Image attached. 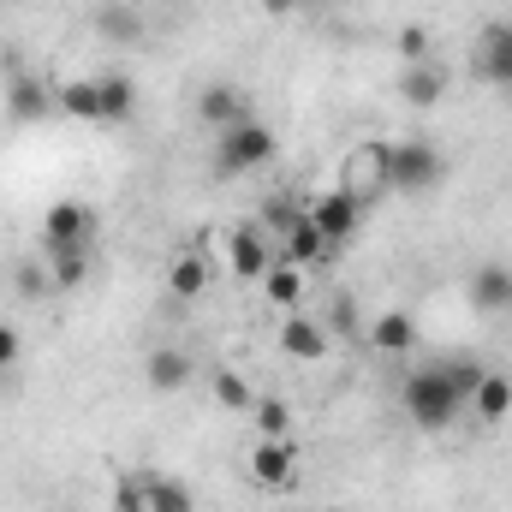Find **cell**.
I'll list each match as a JSON object with an SVG mask.
<instances>
[{"mask_svg": "<svg viewBox=\"0 0 512 512\" xmlns=\"http://www.w3.org/2000/svg\"><path fill=\"white\" fill-rule=\"evenodd\" d=\"M209 393H215V405H221V411H251V405H256L251 382H245L239 370H215V376H209Z\"/></svg>", "mask_w": 512, "mask_h": 512, "instance_id": "obj_24", "label": "cell"}, {"mask_svg": "<svg viewBox=\"0 0 512 512\" xmlns=\"http://www.w3.org/2000/svg\"><path fill=\"white\" fill-rule=\"evenodd\" d=\"M423 48H429V36H423V30L411 24V30L399 36V66H411V60H423Z\"/></svg>", "mask_w": 512, "mask_h": 512, "instance_id": "obj_31", "label": "cell"}, {"mask_svg": "<svg viewBox=\"0 0 512 512\" xmlns=\"http://www.w3.org/2000/svg\"><path fill=\"white\" fill-rule=\"evenodd\" d=\"M292 471H298V447L280 435V441H256L251 453V483L262 489H280V483H292Z\"/></svg>", "mask_w": 512, "mask_h": 512, "instance_id": "obj_11", "label": "cell"}, {"mask_svg": "<svg viewBox=\"0 0 512 512\" xmlns=\"http://www.w3.org/2000/svg\"><path fill=\"white\" fill-rule=\"evenodd\" d=\"M441 96H447V66H429V60L399 66V102L405 108H435Z\"/></svg>", "mask_w": 512, "mask_h": 512, "instance_id": "obj_9", "label": "cell"}, {"mask_svg": "<svg viewBox=\"0 0 512 512\" xmlns=\"http://www.w3.org/2000/svg\"><path fill=\"white\" fill-rule=\"evenodd\" d=\"M417 346V322L405 316V310H387L370 322V352H382V358H399V352H411Z\"/></svg>", "mask_w": 512, "mask_h": 512, "instance_id": "obj_17", "label": "cell"}, {"mask_svg": "<svg viewBox=\"0 0 512 512\" xmlns=\"http://www.w3.org/2000/svg\"><path fill=\"white\" fill-rule=\"evenodd\" d=\"M328 6H334V0H328Z\"/></svg>", "mask_w": 512, "mask_h": 512, "instance_id": "obj_34", "label": "cell"}, {"mask_svg": "<svg viewBox=\"0 0 512 512\" xmlns=\"http://www.w3.org/2000/svg\"><path fill=\"white\" fill-rule=\"evenodd\" d=\"M48 274L54 292H78L90 280V245H48Z\"/></svg>", "mask_w": 512, "mask_h": 512, "instance_id": "obj_18", "label": "cell"}, {"mask_svg": "<svg viewBox=\"0 0 512 512\" xmlns=\"http://www.w3.org/2000/svg\"><path fill=\"white\" fill-rule=\"evenodd\" d=\"M262 292H268V304H286V310H298V304H304V268H292V262H274V268L262 274Z\"/></svg>", "mask_w": 512, "mask_h": 512, "instance_id": "obj_23", "label": "cell"}, {"mask_svg": "<svg viewBox=\"0 0 512 512\" xmlns=\"http://www.w3.org/2000/svg\"><path fill=\"white\" fill-rule=\"evenodd\" d=\"M143 495H149V512H197L185 477H143Z\"/></svg>", "mask_w": 512, "mask_h": 512, "instance_id": "obj_22", "label": "cell"}, {"mask_svg": "<svg viewBox=\"0 0 512 512\" xmlns=\"http://www.w3.org/2000/svg\"><path fill=\"white\" fill-rule=\"evenodd\" d=\"M280 262H292V268H310V262H334V245L322 239V227H316L310 215H298V221L286 227V245H280Z\"/></svg>", "mask_w": 512, "mask_h": 512, "instance_id": "obj_12", "label": "cell"}, {"mask_svg": "<svg viewBox=\"0 0 512 512\" xmlns=\"http://www.w3.org/2000/svg\"><path fill=\"white\" fill-rule=\"evenodd\" d=\"M114 512H149L143 477H120V483H114Z\"/></svg>", "mask_w": 512, "mask_h": 512, "instance_id": "obj_28", "label": "cell"}, {"mask_svg": "<svg viewBox=\"0 0 512 512\" xmlns=\"http://www.w3.org/2000/svg\"><path fill=\"white\" fill-rule=\"evenodd\" d=\"M382 161V185L387 191H399V197H417V191H435L441 179H447V155L435 149V143H423V137H405V143H387L376 149Z\"/></svg>", "mask_w": 512, "mask_h": 512, "instance_id": "obj_2", "label": "cell"}, {"mask_svg": "<svg viewBox=\"0 0 512 512\" xmlns=\"http://www.w3.org/2000/svg\"><path fill=\"white\" fill-rule=\"evenodd\" d=\"M197 120L209 131H233V126H245V120H256V108L239 84H209V90L197 96Z\"/></svg>", "mask_w": 512, "mask_h": 512, "instance_id": "obj_6", "label": "cell"}, {"mask_svg": "<svg viewBox=\"0 0 512 512\" xmlns=\"http://www.w3.org/2000/svg\"><path fill=\"white\" fill-rule=\"evenodd\" d=\"M471 411H477L483 423L512 417V382L507 376H495V370H483V382H477V393H471Z\"/></svg>", "mask_w": 512, "mask_h": 512, "instance_id": "obj_20", "label": "cell"}, {"mask_svg": "<svg viewBox=\"0 0 512 512\" xmlns=\"http://www.w3.org/2000/svg\"><path fill=\"white\" fill-rule=\"evenodd\" d=\"M12 280H18V292H24V298H48V292H54V274H48L42 262H18V274H12Z\"/></svg>", "mask_w": 512, "mask_h": 512, "instance_id": "obj_27", "label": "cell"}, {"mask_svg": "<svg viewBox=\"0 0 512 512\" xmlns=\"http://www.w3.org/2000/svg\"><path fill=\"white\" fill-rule=\"evenodd\" d=\"M42 239L48 245H90L96 239V215H90V203H54L48 215H42Z\"/></svg>", "mask_w": 512, "mask_h": 512, "instance_id": "obj_7", "label": "cell"}, {"mask_svg": "<svg viewBox=\"0 0 512 512\" xmlns=\"http://www.w3.org/2000/svg\"><path fill=\"white\" fill-rule=\"evenodd\" d=\"M96 90H102V126H120V120L137 114V84H131L126 72H102Z\"/></svg>", "mask_w": 512, "mask_h": 512, "instance_id": "obj_19", "label": "cell"}, {"mask_svg": "<svg viewBox=\"0 0 512 512\" xmlns=\"http://www.w3.org/2000/svg\"><path fill=\"white\" fill-rule=\"evenodd\" d=\"M304 215H310V221L322 227V239L340 251V245L358 233V221H364V197H358V191H322V197L304 203Z\"/></svg>", "mask_w": 512, "mask_h": 512, "instance_id": "obj_4", "label": "cell"}, {"mask_svg": "<svg viewBox=\"0 0 512 512\" xmlns=\"http://www.w3.org/2000/svg\"><path fill=\"white\" fill-rule=\"evenodd\" d=\"M6 108H12V120H48L54 96H48L30 72H18V78H12V90H6Z\"/></svg>", "mask_w": 512, "mask_h": 512, "instance_id": "obj_21", "label": "cell"}, {"mask_svg": "<svg viewBox=\"0 0 512 512\" xmlns=\"http://www.w3.org/2000/svg\"><path fill=\"white\" fill-rule=\"evenodd\" d=\"M143 382L155 387V393H179V387H191V358L179 346H155L143 358Z\"/></svg>", "mask_w": 512, "mask_h": 512, "instance_id": "obj_15", "label": "cell"}, {"mask_svg": "<svg viewBox=\"0 0 512 512\" xmlns=\"http://www.w3.org/2000/svg\"><path fill=\"white\" fill-rule=\"evenodd\" d=\"M274 161V131L262 120H245L233 131H215V179H245Z\"/></svg>", "mask_w": 512, "mask_h": 512, "instance_id": "obj_3", "label": "cell"}, {"mask_svg": "<svg viewBox=\"0 0 512 512\" xmlns=\"http://www.w3.org/2000/svg\"><path fill=\"white\" fill-rule=\"evenodd\" d=\"M334 328L340 334H358V304L352 298H334Z\"/></svg>", "mask_w": 512, "mask_h": 512, "instance_id": "obj_32", "label": "cell"}, {"mask_svg": "<svg viewBox=\"0 0 512 512\" xmlns=\"http://www.w3.org/2000/svg\"><path fill=\"white\" fill-rule=\"evenodd\" d=\"M274 262H280V256L268 251V239H262L256 227H239V233H233V245H227V268H233L239 280H262Z\"/></svg>", "mask_w": 512, "mask_h": 512, "instance_id": "obj_13", "label": "cell"}, {"mask_svg": "<svg viewBox=\"0 0 512 512\" xmlns=\"http://www.w3.org/2000/svg\"><path fill=\"white\" fill-rule=\"evenodd\" d=\"M298 215H304V203H292V197H268V203H262V221H268V227H280V233H286Z\"/></svg>", "mask_w": 512, "mask_h": 512, "instance_id": "obj_29", "label": "cell"}, {"mask_svg": "<svg viewBox=\"0 0 512 512\" xmlns=\"http://www.w3.org/2000/svg\"><path fill=\"white\" fill-rule=\"evenodd\" d=\"M399 411L423 429V435H441L465 417V393L453 382V364H417L405 382H399Z\"/></svg>", "mask_w": 512, "mask_h": 512, "instance_id": "obj_1", "label": "cell"}, {"mask_svg": "<svg viewBox=\"0 0 512 512\" xmlns=\"http://www.w3.org/2000/svg\"><path fill=\"white\" fill-rule=\"evenodd\" d=\"M465 292H471V310H483V316H507L512 310V262H501V256L477 262Z\"/></svg>", "mask_w": 512, "mask_h": 512, "instance_id": "obj_5", "label": "cell"}, {"mask_svg": "<svg viewBox=\"0 0 512 512\" xmlns=\"http://www.w3.org/2000/svg\"><path fill=\"white\" fill-rule=\"evenodd\" d=\"M251 417H256V435H262V441H280V435L292 429V411H286V399H274V393H256Z\"/></svg>", "mask_w": 512, "mask_h": 512, "instance_id": "obj_25", "label": "cell"}, {"mask_svg": "<svg viewBox=\"0 0 512 512\" xmlns=\"http://www.w3.org/2000/svg\"><path fill=\"white\" fill-rule=\"evenodd\" d=\"M96 30H102V42H120V48L143 36V24H137L131 6H102V12H96Z\"/></svg>", "mask_w": 512, "mask_h": 512, "instance_id": "obj_26", "label": "cell"}, {"mask_svg": "<svg viewBox=\"0 0 512 512\" xmlns=\"http://www.w3.org/2000/svg\"><path fill=\"white\" fill-rule=\"evenodd\" d=\"M262 6H268L274 18H286V12H292V0H262Z\"/></svg>", "mask_w": 512, "mask_h": 512, "instance_id": "obj_33", "label": "cell"}, {"mask_svg": "<svg viewBox=\"0 0 512 512\" xmlns=\"http://www.w3.org/2000/svg\"><path fill=\"white\" fill-rule=\"evenodd\" d=\"M280 352H286V358H298V364H316V358H328V328L292 310V316H286V328H280Z\"/></svg>", "mask_w": 512, "mask_h": 512, "instance_id": "obj_14", "label": "cell"}, {"mask_svg": "<svg viewBox=\"0 0 512 512\" xmlns=\"http://www.w3.org/2000/svg\"><path fill=\"white\" fill-rule=\"evenodd\" d=\"M18 352H24L18 328H12V322H0V376H6V370H18Z\"/></svg>", "mask_w": 512, "mask_h": 512, "instance_id": "obj_30", "label": "cell"}, {"mask_svg": "<svg viewBox=\"0 0 512 512\" xmlns=\"http://www.w3.org/2000/svg\"><path fill=\"white\" fill-rule=\"evenodd\" d=\"M209 280H215V262L203 251H179L167 262V292L179 298V304H191V298H203L209 292Z\"/></svg>", "mask_w": 512, "mask_h": 512, "instance_id": "obj_10", "label": "cell"}, {"mask_svg": "<svg viewBox=\"0 0 512 512\" xmlns=\"http://www.w3.org/2000/svg\"><path fill=\"white\" fill-rule=\"evenodd\" d=\"M477 78L512 90V24H489L477 36Z\"/></svg>", "mask_w": 512, "mask_h": 512, "instance_id": "obj_8", "label": "cell"}, {"mask_svg": "<svg viewBox=\"0 0 512 512\" xmlns=\"http://www.w3.org/2000/svg\"><path fill=\"white\" fill-rule=\"evenodd\" d=\"M54 108H60L66 120L102 126V90H96V78H72V84H60V90H54Z\"/></svg>", "mask_w": 512, "mask_h": 512, "instance_id": "obj_16", "label": "cell"}]
</instances>
